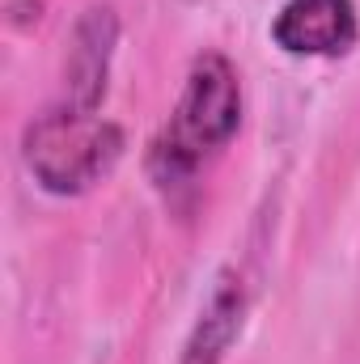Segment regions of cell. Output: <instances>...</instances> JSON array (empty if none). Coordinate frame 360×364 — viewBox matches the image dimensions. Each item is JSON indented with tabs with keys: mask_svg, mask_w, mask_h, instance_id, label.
<instances>
[{
	"mask_svg": "<svg viewBox=\"0 0 360 364\" xmlns=\"http://www.w3.org/2000/svg\"><path fill=\"white\" fill-rule=\"evenodd\" d=\"M119 47V13L110 4H90L68 38V60H64V106L77 110H102L110 90V64Z\"/></svg>",
	"mask_w": 360,
	"mask_h": 364,
	"instance_id": "cell-4",
	"label": "cell"
},
{
	"mask_svg": "<svg viewBox=\"0 0 360 364\" xmlns=\"http://www.w3.org/2000/svg\"><path fill=\"white\" fill-rule=\"evenodd\" d=\"M242 127V77L225 51H199L166 127L149 140L144 170L162 195H182Z\"/></svg>",
	"mask_w": 360,
	"mask_h": 364,
	"instance_id": "cell-1",
	"label": "cell"
},
{
	"mask_svg": "<svg viewBox=\"0 0 360 364\" xmlns=\"http://www.w3.org/2000/svg\"><path fill=\"white\" fill-rule=\"evenodd\" d=\"M268 34L292 60H344L360 43V9L356 0H284Z\"/></svg>",
	"mask_w": 360,
	"mask_h": 364,
	"instance_id": "cell-3",
	"label": "cell"
},
{
	"mask_svg": "<svg viewBox=\"0 0 360 364\" xmlns=\"http://www.w3.org/2000/svg\"><path fill=\"white\" fill-rule=\"evenodd\" d=\"M123 157V127L106 114L51 102L21 127V161L38 191L55 199L85 195Z\"/></svg>",
	"mask_w": 360,
	"mask_h": 364,
	"instance_id": "cell-2",
	"label": "cell"
},
{
	"mask_svg": "<svg viewBox=\"0 0 360 364\" xmlns=\"http://www.w3.org/2000/svg\"><path fill=\"white\" fill-rule=\"evenodd\" d=\"M246 314H250V284L238 267H225L216 275L186 343H182L179 364H225L233 343L242 339Z\"/></svg>",
	"mask_w": 360,
	"mask_h": 364,
	"instance_id": "cell-5",
	"label": "cell"
}]
</instances>
